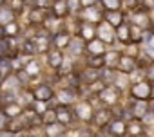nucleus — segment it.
Wrapping results in <instances>:
<instances>
[{"label": "nucleus", "mask_w": 154, "mask_h": 137, "mask_svg": "<svg viewBox=\"0 0 154 137\" xmlns=\"http://www.w3.org/2000/svg\"><path fill=\"white\" fill-rule=\"evenodd\" d=\"M152 94H154L152 83H149L147 80H141V81L131 85V98H134V99L150 101V99H152Z\"/></svg>", "instance_id": "nucleus-1"}, {"label": "nucleus", "mask_w": 154, "mask_h": 137, "mask_svg": "<svg viewBox=\"0 0 154 137\" xmlns=\"http://www.w3.org/2000/svg\"><path fill=\"white\" fill-rule=\"evenodd\" d=\"M72 112H74V115L78 117L82 123H91V121H93V115H94V108H93V103H91L89 99L78 101Z\"/></svg>", "instance_id": "nucleus-2"}, {"label": "nucleus", "mask_w": 154, "mask_h": 137, "mask_svg": "<svg viewBox=\"0 0 154 137\" xmlns=\"http://www.w3.org/2000/svg\"><path fill=\"white\" fill-rule=\"evenodd\" d=\"M98 99L105 105V106H116L120 103V90L114 85H105L102 89V92L98 94Z\"/></svg>", "instance_id": "nucleus-3"}, {"label": "nucleus", "mask_w": 154, "mask_h": 137, "mask_svg": "<svg viewBox=\"0 0 154 137\" xmlns=\"http://www.w3.org/2000/svg\"><path fill=\"white\" fill-rule=\"evenodd\" d=\"M131 20H132V25H136L140 29H152V18H150L149 11L141 9V7L136 9V11H132Z\"/></svg>", "instance_id": "nucleus-4"}, {"label": "nucleus", "mask_w": 154, "mask_h": 137, "mask_svg": "<svg viewBox=\"0 0 154 137\" xmlns=\"http://www.w3.org/2000/svg\"><path fill=\"white\" fill-rule=\"evenodd\" d=\"M96 38L102 40L103 43H114L116 42V29L109 25L107 22H100L96 27Z\"/></svg>", "instance_id": "nucleus-5"}, {"label": "nucleus", "mask_w": 154, "mask_h": 137, "mask_svg": "<svg viewBox=\"0 0 154 137\" xmlns=\"http://www.w3.org/2000/svg\"><path fill=\"white\" fill-rule=\"evenodd\" d=\"M138 68V58L136 56H129V54H120L118 65H116V71L122 74H131L132 71Z\"/></svg>", "instance_id": "nucleus-6"}, {"label": "nucleus", "mask_w": 154, "mask_h": 137, "mask_svg": "<svg viewBox=\"0 0 154 137\" xmlns=\"http://www.w3.org/2000/svg\"><path fill=\"white\" fill-rule=\"evenodd\" d=\"M33 96H35L36 101L49 103L56 94H54V90H53V87H51L49 83H40V85H36V87L33 89Z\"/></svg>", "instance_id": "nucleus-7"}, {"label": "nucleus", "mask_w": 154, "mask_h": 137, "mask_svg": "<svg viewBox=\"0 0 154 137\" xmlns=\"http://www.w3.org/2000/svg\"><path fill=\"white\" fill-rule=\"evenodd\" d=\"M80 18H82V22L98 25L100 22H103V13L100 9H96L94 6L93 7H84V11H80Z\"/></svg>", "instance_id": "nucleus-8"}, {"label": "nucleus", "mask_w": 154, "mask_h": 137, "mask_svg": "<svg viewBox=\"0 0 154 137\" xmlns=\"http://www.w3.org/2000/svg\"><path fill=\"white\" fill-rule=\"evenodd\" d=\"M105 128H107V132H109L111 135H114V137H122V135L127 133V121H123L122 117H112L111 123H109Z\"/></svg>", "instance_id": "nucleus-9"}, {"label": "nucleus", "mask_w": 154, "mask_h": 137, "mask_svg": "<svg viewBox=\"0 0 154 137\" xmlns=\"http://www.w3.org/2000/svg\"><path fill=\"white\" fill-rule=\"evenodd\" d=\"M54 112H56V123H60V124H63V126L71 124L72 119H74V112H72L67 105H58V106L54 108Z\"/></svg>", "instance_id": "nucleus-10"}, {"label": "nucleus", "mask_w": 154, "mask_h": 137, "mask_svg": "<svg viewBox=\"0 0 154 137\" xmlns=\"http://www.w3.org/2000/svg\"><path fill=\"white\" fill-rule=\"evenodd\" d=\"M85 40H82V36H72L71 38V42H69V45H67V51H69V54L72 56V58H78V56H82L84 54V51H85Z\"/></svg>", "instance_id": "nucleus-11"}, {"label": "nucleus", "mask_w": 154, "mask_h": 137, "mask_svg": "<svg viewBox=\"0 0 154 137\" xmlns=\"http://www.w3.org/2000/svg\"><path fill=\"white\" fill-rule=\"evenodd\" d=\"M112 119V112L107 110V108H100V110H94V115H93V123L96 128H105Z\"/></svg>", "instance_id": "nucleus-12"}, {"label": "nucleus", "mask_w": 154, "mask_h": 137, "mask_svg": "<svg viewBox=\"0 0 154 137\" xmlns=\"http://www.w3.org/2000/svg\"><path fill=\"white\" fill-rule=\"evenodd\" d=\"M45 60H47V65L53 71H60V67L63 65V54H62L60 49H51L45 54Z\"/></svg>", "instance_id": "nucleus-13"}, {"label": "nucleus", "mask_w": 154, "mask_h": 137, "mask_svg": "<svg viewBox=\"0 0 154 137\" xmlns=\"http://www.w3.org/2000/svg\"><path fill=\"white\" fill-rule=\"evenodd\" d=\"M69 42H71V36H69V33L67 31H56L54 34H53V38H51V43H53V47L54 49H67V45H69Z\"/></svg>", "instance_id": "nucleus-14"}, {"label": "nucleus", "mask_w": 154, "mask_h": 137, "mask_svg": "<svg viewBox=\"0 0 154 137\" xmlns=\"http://www.w3.org/2000/svg\"><path fill=\"white\" fill-rule=\"evenodd\" d=\"M85 51L89 52V56H102L107 51V43H103L102 40L94 38V40H91V42L85 43Z\"/></svg>", "instance_id": "nucleus-15"}, {"label": "nucleus", "mask_w": 154, "mask_h": 137, "mask_svg": "<svg viewBox=\"0 0 154 137\" xmlns=\"http://www.w3.org/2000/svg\"><path fill=\"white\" fill-rule=\"evenodd\" d=\"M103 22H107L109 25H112L116 29L125 22V15H123V11H105L103 13Z\"/></svg>", "instance_id": "nucleus-16"}, {"label": "nucleus", "mask_w": 154, "mask_h": 137, "mask_svg": "<svg viewBox=\"0 0 154 137\" xmlns=\"http://www.w3.org/2000/svg\"><path fill=\"white\" fill-rule=\"evenodd\" d=\"M47 11L49 9H42V7H33L29 11V24L31 25H44V20L47 16Z\"/></svg>", "instance_id": "nucleus-17"}, {"label": "nucleus", "mask_w": 154, "mask_h": 137, "mask_svg": "<svg viewBox=\"0 0 154 137\" xmlns=\"http://www.w3.org/2000/svg\"><path fill=\"white\" fill-rule=\"evenodd\" d=\"M78 36H82V40L91 42L96 38V25L87 24V22H80V29H78Z\"/></svg>", "instance_id": "nucleus-18"}, {"label": "nucleus", "mask_w": 154, "mask_h": 137, "mask_svg": "<svg viewBox=\"0 0 154 137\" xmlns=\"http://www.w3.org/2000/svg\"><path fill=\"white\" fill-rule=\"evenodd\" d=\"M116 42H120L122 45H129L131 42V24H122L120 27H116Z\"/></svg>", "instance_id": "nucleus-19"}, {"label": "nucleus", "mask_w": 154, "mask_h": 137, "mask_svg": "<svg viewBox=\"0 0 154 137\" xmlns=\"http://www.w3.org/2000/svg\"><path fill=\"white\" fill-rule=\"evenodd\" d=\"M56 18H63L69 15V9H67V0H53L51 4V9H49Z\"/></svg>", "instance_id": "nucleus-20"}, {"label": "nucleus", "mask_w": 154, "mask_h": 137, "mask_svg": "<svg viewBox=\"0 0 154 137\" xmlns=\"http://www.w3.org/2000/svg\"><path fill=\"white\" fill-rule=\"evenodd\" d=\"M56 99L60 101V105H71V103H74V99H76V92L72 90V89H69V87H65V89H62V90H58L56 92Z\"/></svg>", "instance_id": "nucleus-21"}, {"label": "nucleus", "mask_w": 154, "mask_h": 137, "mask_svg": "<svg viewBox=\"0 0 154 137\" xmlns=\"http://www.w3.org/2000/svg\"><path fill=\"white\" fill-rule=\"evenodd\" d=\"M20 54L22 56H35V54H38L35 38H24V42L20 43Z\"/></svg>", "instance_id": "nucleus-22"}, {"label": "nucleus", "mask_w": 154, "mask_h": 137, "mask_svg": "<svg viewBox=\"0 0 154 137\" xmlns=\"http://www.w3.org/2000/svg\"><path fill=\"white\" fill-rule=\"evenodd\" d=\"M131 112H132V117H134V119H141V117L149 112V101L134 99V103H132V106H131Z\"/></svg>", "instance_id": "nucleus-23"}, {"label": "nucleus", "mask_w": 154, "mask_h": 137, "mask_svg": "<svg viewBox=\"0 0 154 137\" xmlns=\"http://www.w3.org/2000/svg\"><path fill=\"white\" fill-rule=\"evenodd\" d=\"M116 76H118V71H116V68H111V67L100 68V81H103V85H114Z\"/></svg>", "instance_id": "nucleus-24"}, {"label": "nucleus", "mask_w": 154, "mask_h": 137, "mask_svg": "<svg viewBox=\"0 0 154 137\" xmlns=\"http://www.w3.org/2000/svg\"><path fill=\"white\" fill-rule=\"evenodd\" d=\"M45 137H63L65 135V126L60 123H53V124H45L44 128Z\"/></svg>", "instance_id": "nucleus-25"}, {"label": "nucleus", "mask_w": 154, "mask_h": 137, "mask_svg": "<svg viewBox=\"0 0 154 137\" xmlns=\"http://www.w3.org/2000/svg\"><path fill=\"white\" fill-rule=\"evenodd\" d=\"M27 126H29V124H27L26 117H24V115H18V117H15V119H9L8 130L13 132V133H18V132H22V130H26Z\"/></svg>", "instance_id": "nucleus-26"}, {"label": "nucleus", "mask_w": 154, "mask_h": 137, "mask_svg": "<svg viewBox=\"0 0 154 137\" xmlns=\"http://www.w3.org/2000/svg\"><path fill=\"white\" fill-rule=\"evenodd\" d=\"M9 119H15V117H18V115H22L24 114V108H22V105H18V103H8L6 106H4V110H2Z\"/></svg>", "instance_id": "nucleus-27"}, {"label": "nucleus", "mask_w": 154, "mask_h": 137, "mask_svg": "<svg viewBox=\"0 0 154 137\" xmlns=\"http://www.w3.org/2000/svg\"><path fill=\"white\" fill-rule=\"evenodd\" d=\"M24 71H26V74H27L29 78H36V76L42 72L38 60H29V61H26V63H24Z\"/></svg>", "instance_id": "nucleus-28"}, {"label": "nucleus", "mask_w": 154, "mask_h": 137, "mask_svg": "<svg viewBox=\"0 0 154 137\" xmlns=\"http://www.w3.org/2000/svg\"><path fill=\"white\" fill-rule=\"evenodd\" d=\"M13 72V65H11V58L8 56H0V78H8Z\"/></svg>", "instance_id": "nucleus-29"}, {"label": "nucleus", "mask_w": 154, "mask_h": 137, "mask_svg": "<svg viewBox=\"0 0 154 137\" xmlns=\"http://www.w3.org/2000/svg\"><path fill=\"white\" fill-rule=\"evenodd\" d=\"M127 133H131L132 137L143 133V123H141L140 119H131V121H127Z\"/></svg>", "instance_id": "nucleus-30"}, {"label": "nucleus", "mask_w": 154, "mask_h": 137, "mask_svg": "<svg viewBox=\"0 0 154 137\" xmlns=\"http://www.w3.org/2000/svg\"><path fill=\"white\" fill-rule=\"evenodd\" d=\"M87 67L96 68V71L103 68L105 67V54H102V56H87Z\"/></svg>", "instance_id": "nucleus-31"}, {"label": "nucleus", "mask_w": 154, "mask_h": 137, "mask_svg": "<svg viewBox=\"0 0 154 137\" xmlns=\"http://www.w3.org/2000/svg\"><path fill=\"white\" fill-rule=\"evenodd\" d=\"M118 60H120V52H105V67H111V68H116L118 65Z\"/></svg>", "instance_id": "nucleus-32"}, {"label": "nucleus", "mask_w": 154, "mask_h": 137, "mask_svg": "<svg viewBox=\"0 0 154 137\" xmlns=\"http://www.w3.org/2000/svg\"><path fill=\"white\" fill-rule=\"evenodd\" d=\"M100 2H102L103 9H107V11H120V7H122V0H100Z\"/></svg>", "instance_id": "nucleus-33"}, {"label": "nucleus", "mask_w": 154, "mask_h": 137, "mask_svg": "<svg viewBox=\"0 0 154 137\" xmlns=\"http://www.w3.org/2000/svg\"><path fill=\"white\" fill-rule=\"evenodd\" d=\"M42 121H44V126L56 123V112H54V108H47V110L42 114Z\"/></svg>", "instance_id": "nucleus-34"}, {"label": "nucleus", "mask_w": 154, "mask_h": 137, "mask_svg": "<svg viewBox=\"0 0 154 137\" xmlns=\"http://www.w3.org/2000/svg\"><path fill=\"white\" fill-rule=\"evenodd\" d=\"M13 16H15V13L8 7H0V22L2 24H9V22H13Z\"/></svg>", "instance_id": "nucleus-35"}, {"label": "nucleus", "mask_w": 154, "mask_h": 137, "mask_svg": "<svg viewBox=\"0 0 154 137\" xmlns=\"http://www.w3.org/2000/svg\"><path fill=\"white\" fill-rule=\"evenodd\" d=\"M4 33H6V34H9L11 38H15V36L20 33V27H18V24H17V22H9V24H6V27H4Z\"/></svg>", "instance_id": "nucleus-36"}, {"label": "nucleus", "mask_w": 154, "mask_h": 137, "mask_svg": "<svg viewBox=\"0 0 154 137\" xmlns=\"http://www.w3.org/2000/svg\"><path fill=\"white\" fill-rule=\"evenodd\" d=\"M67 9H69V15L80 13V9H82V2H80V0H67Z\"/></svg>", "instance_id": "nucleus-37"}, {"label": "nucleus", "mask_w": 154, "mask_h": 137, "mask_svg": "<svg viewBox=\"0 0 154 137\" xmlns=\"http://www.w3.org/2000/svg\"><path fill=\"white\" fill-rule=\"evenodd\" d=\"M26 6V0H9V9L13 13H20Z\"/></svg>", "instance_id": "nucleus-38"}, {"label": "nucleus", "mask_w": 154, "mask_h": 137, "mask_svg": "<svg viewBox=\"0 0 154 137\" xmlns=\"http://www.w3.org/2000/svg\"><path fill=\"white\" fill-rule=\"evenodd\" d=\"M122 6L129 11H136V9H140L141 4H140V0H122Z\"/></svg>", "instance_id": "nucleus-39"}, {"label": "nucleus", "mask_w": 154, "mask_h": 137, "mask_svg": "<svg viewBox=\"0 0 154 137\" xmlns=\"http://www.w3.org/2000/svg\"><path fill=\"white\" fill-rule=\"evenodd\" d=\"M47 105H49V103H44V101H36V99H35V101H33V105H31V108H33L36 114H40V115H42V114L47 110Z\"/></svg>", "instance_id": "nucleus-40"}, {"label": "nucleus", "mask_w": 154, "mask_h": 137, "mask_svg": "<svg viewBox=\"0 0 154 137\" xmlns=\"http://www.w3.org/2000/svg\"><path fill=\"white\" fill-rule=\"evenodd\" d=\"M143 71H145V80H147L149 83H154V63L149 65V67H145Z\"/></svg>", "instance_id": "nucleus-41"}, {"label": "nucleus", "mask_w": 154, "mask_h": 137, "mask_svg": "<svg viewBox=\"0 0 154 137\" xmlns=\"http://www.w3.org/2000/svg\"><path fill=\"white\" fill-rule=\"evenodd\" d=\"M8 126H9V117L4 112H0V132L8 130Z\"/></svg>", "instance_id": "nucleus-42"}, {"label": "nucleus", "mask_w": 154, "mask_h": 137, "mask_svg": "<svg viewBox=\"0 0 154 137\" xmlns=\"http://www.w3.org/2000/svg\"><path fill=\"white\" fill-rule=\"evenodd\" d=\"M140 121H141L143 124H150V123H154V112L149 108V112H147V114H145V115H143Z\"/></svg>", "instance_id": "nucleus-43"}, {"label": "nucleus", "mask_w": 154, "mask_h": 137, "mask_svg": "<svg viewBox=\"0 0 154 137\" xmlns=\"http://www.w3.org/2000/svg\"><path fill=\"white\" fill-rule=\"evenodd\" d=\"M80 2H82V7H93V6H96L98 0H80Z\"/></svg>", "instance_id": "nucleus-44"}, {"label": "nucleus", "mask_w": 154, "mask_h": 137, "mask_svg": "<svg viewBox=\"0 0 154 137\" xmlns=\"http://www.w3.org/2000/svg\"><path fill=\"white\" fill-rule=\"evenodd\" d=\"M98 137H114V135H111L109 132H100V133H98Z\"/></svg>", "instance_id": "nucleus-45"}, {"label": "nucleus", "mask_w": 154, "mask_h": 137, "mask_svg": "<svg viewBox=\"0 0 154 137\" xmlns=\"http://www.w3.org/2000/svg\"><path fill=\"white\" fill-rule=\"evenodd\" d=\"M4 34H6V33H4V27L0 25V40H2V36H4Z\"/></svg>", "instance_id": "nucleus-46"}, {"label": "nucleus", "mask_w": 154, "mask_h": 137, "mask_svg": "<svg viewBox=\"0 0 154 137\" xmlns=\"http://www.w3.org/2000/svg\"><path fill=\"white\" fill-rule=\"evenodd\" d=\"M136 137H147V135H145V133H140V135H136Z\"/></svg>", "instance_id": "nucleus-47"}, {"label": "nucleus", "mask_w": 154, "mask_h": 137, "mask_svg": "<svg viewBox=\"0 0 154 137\" xmlns=\"http://www.w3.org/2000/svg\"><path fill=\"white\" fill-rule=\"evenodd\" d=\"M2 4H4V0H0V7H2Z\"/></svg>", "instance_id": "nucleus-48"}, {"label": "nucleus", "mask_w": 154, "mask_h": 137, "mask_svg": "<svg viewBox=\"0 0 154 137\" xmlns=\"http://www.w3.org/2000/svg\"><path fill=\"white\" fill-rule=\"evenodd\" d=\"M152 29H154V20H152Z\"/></svg>", "instance_id": "nucleus-49"}]
</instances>
